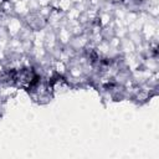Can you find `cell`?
<instances>
[{"label":"cell","instance_id":"cell-1","mask_svg":"<svg viewBox=\"0 0 159 159\" xmlns=\"http://www.w3.org/2000/svg\"><path fill=\"white\" fill-rule=\"evenodd\" d=\"M5 27H6L10 37H16V36H19V34L22 29V21L19 19V16H10Z\"/></svg>","mask_w":159,"mask_h":159},{"label":"cell","instance_id":"cell-2","mask_svg":"<svg viewBox=\"0 0 159 159\" xmlns=\"http://www.w3.org/2000/svg\"><path fill=\"white\" fill-rule=\"evenodd\" d=\"M56 36H57V41L60 45H68V42L72 39V34L68 30L67 26H61L56 30Z\"/></svg>","mask_w":159,"mask_h":159},{"label":"cell","instance_id":"cell-3","mask_svg":"<svg viewBox=\"0 0 159 159\" xmlns=\"http://www.w3.org/2000/svg\"><path fill=\"white\" fill-rule=\"evenodd\" d=\"M30 12V0H19L17 2L14 4V14L16 16L24 17Z\"/></svg>","mask_w":159,"mask_h":159},{"label":"cell","instance_id":"cell-4","mask_svg":"<svg viewBox=\"0 0 159 159\" xmlns=\"http://www.w3.org/2000/svg\"><path fill=\"white\" fill-rule=\"evenodd\" d=\"M9 1H11V2H12V4H15V2H17V1H19V0H9Z\"/></svg>","mask_w":159,"mask_h":159},{"label":"cell","instance_id":"cell-5","mask_svg":"<svg viewBox=\"0 0 159 159\" xmlns=\"http://www.w3.org/2000/svg\"><path fill=\"white\" fill-rule=\"evenodd\" d=\"M2 1H4V0H0V5H1V2H2Z\"/></svg>","mask_w":159,"mask_h":159}]
</instances>
